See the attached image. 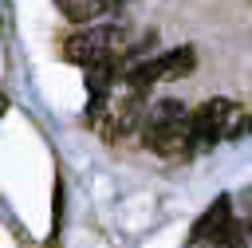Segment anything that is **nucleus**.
I'll return each instance as SVG.
<instances>
[{"mask_svg":"<svg viewBox=\"0 0 252 248\" xmlns=\"http://www.w3.org/2000/svg\"><path fill=\"white\" fill-rule=\"evenodd\" d=\"M142 138L161 157H185L193 154V114L177 98H161L142 118Z\"/></svg>","mask_w":252,"mask_h":248,"instance_id":"f257e3e1","label":"nucleus"},{"mask_svg":"<svg viewBox=\"0 0 252 248\" xmlns=\"http://www.w3.org/2000/svg\"><path fill=\"white\" fill-rule=\"evenodd\" d=\"M122 51H126V43H122V31L118 28H87L79 35H67L63 39V59L67 63H79V67L118 59Z\"/></svg>","mask_w":252,"mask_h":248,"instance_id":"f03ea898","label":"nucleus"},{"mask_svg":"<svg viewBox=\"0 0 252 248\" xmlns=\"http://www.w3.org/2000/svg\"><path fill=\"white\" fill-rule=\"evenodd\" d=\"M240 118H236V102L228 98H209L193 110V154L217 146L220 138H236Z\"/></svg>","mask_w":252,"mask_h":248,"instance_id":"7ed1b4c3","label":"nucleus"},{"mask_svg":"<svg viewBox=\"0 0 252 248\" xmlns=\"http://www.w3.org/2000/svg\"><path fill=\"white\" fill-rule=\"evenodd\" d=\"M228 220H232V201L228 197H217L213 209H205V217L193 224V244H217L220 232L228 228Z\"/></svg>","mask_w":252,"mask_h":248,"instance_id":"20e7f679","label":"nucleus"},{"mask_svg":"<svg viewBox=\"0 0 252 248\" xmlns=\"http://www.w3.org/2000/svg\"><path fill=\"white\" fill-rule=\"evenodd\" d=\"M158 67H161V79H185L197 67V51L193 47H173L158 59Z\"/></svg>","mask_w":252,"mask_h":248,"instance_id":"39448f33","label":"nucleus"},{"mask_svg":"<svg viewBox=\"0 0 252 248\" xmlns=\"http://www.w3.org/2000/svg\"><path fill=\"white\" fill-rule=\"evenodd\" d=\"M59 4V12L71 20V24H94L106 8H110V0H55Z\"/></svg>","mask_w":252,"mask_h":248,"instance_id":"423d86ee","label":"nucleus"},{"mask_svg":"<svg viewBox=\"0 0 252 248\" xmlns=\"http://www.w3.org/2000/svg\"><path fill=\"white\" fill-rule=\"evenodd\" d=\"M87 71V87H91V94H110V87H114V71H118V59H106V63H91V67H83Z\"/></svg>","mask_w":252,"mask_h":248,"instance_id":"0eeeda50","label":"nucleus"},{"mask_svg":"<svg viewBox=\"0 0 252 248\" xmlns=\"http://www.w3.org/2000/svg\"><path fill=\"white\" fill-rule=\"evenodd\" d=\"M161 79V67H158V59L154 63H138L130 75H126V87H138V91H150L154 83Z\"/></svg>","mask_w":252,"mask_h":248,"instance_id":"6e6552de","label":"nucleus"},{"mask_svg":"<svg viewBox=\"0 0 252 248\" xmlns=\"http://www.w3.org/2000/svg\"><path fill=\"white\" fill-rule=\"evenodd\" d=\"M193 248H220V244H193Z\"/></svg>","mask_w":252,"mask_h":248,"instance_id":"1a4fd4ad","label":"nucleus"}]
</instances>
